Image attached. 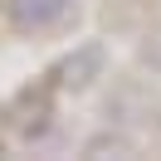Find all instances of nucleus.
Returning <instances> with one entry per match:
<instances>
[{
	"mask_svg": "<svg viewBox=\"0 0 161 161\" xmlns=\"http://www.w3.org/2000/svg\"><path fill=\"white\" fill-rule=\"evenodd\" d=\"M64 10V0H15V20L20 25H49Z\"/></svg>",
	"mask_w": 161,
	"mask_h": 161,
	"instance_id": "obj_1",
	"label": "nucleus"
}]
</instances>
